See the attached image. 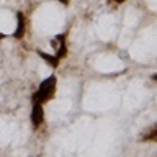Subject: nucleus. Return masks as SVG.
Here are the masks:
<instances>
[{
    "label": "nucleus",
    "mask_w": 157,
    "mask_h": 157,
    "mask_svg": "<svg viewBox=\"0 0 157 157\" xmlns=\"http://www.w3.org/2000/svg\"><path fill=\"white\" fill-rule=\"evenodd\" d=\"M113 2H116V3H123V2H126V0H113Z\"/></svg>",
    "instance_id": "8"
},
{
    "label": "nucleus",
    "mask_w": 157,
    "mask_h": 157,
    "mask_svg": "<svg viewBox=\"0 0 157 157\" xmlns=\"http://www.w3.org/2000/svg\"><path fill=\"white\" fill-rule=\"evenodd\" d=\"M57 39V43H59V46H57V54H56V57L61 61V59H64L67 56V46H66V34H57L56 36Z\"/></svg>",
    "instance_id": "3"
},
{
    "label": "nucleus",
    "mask_w": 157,
    "mask_h": 157,
    "mask_svg": "<svg viewBox=\"0 0 157 157\" xmlns=\"http://www.w3.org/2000/svg\"><path fill=\"white\" fill-rule=\"evenodd\" d=\"M17 20H18V26H17V31L13 33V36L17 39H21L25 36V28H26V26H25V17H23L21 12H18Z\"/></svg>",
    "instance_id": "4"
},
{
    "label": "nucleus",
    "mask_w": 157,
    "mask_h": 157,
    "mask_svg": "<svg viewBox=\"0 0 157 157\" xmlns=\"http://www.w3.org/2000/svg\"><path fill=\"white\" fill-rule=\"evenodd\" d=\"M56 83H57V78L54 75L44 78L41 82V85H39V88L36 90V93L33 95V101L41 103V105L49 101L54 97V93H56Z\"/></svg>",
    "instance_id": "1"
},
{
    "label": "nucleus",
    "mask_w": 157,
    "mask_h": 157,
    "mask_svg": "<svg viewBox=\"0 0 157 157\" xmlns=\"http://www.w3.org/2000/svg\"><path fill=\"white\" fill-rule=\"evenodd\" d=\"M59 2H61L62 5H69V0H59Z\"/></svg>",
    "instance_id": "7"
},
{
    "label": "nucleus",
    "mask_w": 157,
    "mask_h": 157,
    "mask_svg": "<svg viewBox=\"0 0 157 157\" xmlns=\"http://www.w3.org/2000/svg\"><path fill=\"white\" fill-rule=\"evenodd\" d=\"M38 56L43 57L44 61L49 64V66H52V67H57L59 66V59L56 56H51V54H48V52H44V51H38Z\"/></svg>",
    "instance_id": "5"
},
{
    "label": "nucleus",
    "mask_w": 157,
    "mask_h": 157,
    "mask_svg": "<svg viewBox=\"0 0 157 157\" xmlns=\"http://www.w3.org/2000/svg\"><path fill=\"white\" fill-rule=\"evenodd\" d=\"M44 121V110L41 103L33 101V108H31V123L34 128H39Z\"/></svg>",
    "instance_id": "2"
},
{
    "label": "nucleus",
    "mask_w": 157,
    "mask_h": 157,
    "mask_svg": "<svg viewBox=\"0 0 157 157\" xmlns=\"http://www.w3.org/2000/svg\"><path fill=\"white\" fill-rule=\"evenodd\" d=\"M155 136H157V129L155 128H152V132L149 136H144V141H149V139H155Z\"/></svg>",
    "instance_id": "6"
},
{
    "label": "nucleus",
    "mask_w": 157,
    "mask_h": 157,
    "mask_svg": "<svg viewBox=\"0 0 157 157\" xmlns=\"http://www.w3.org/2000/svg\"><path fill=\"white\" fill-rule=\"evenodd\" d=\"M3 38H5V34H3V33H0V41H2Z\"/></svg>",
    "instance_id": "9"
}]
</instances>
